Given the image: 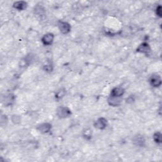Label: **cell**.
<instances>
[{
    "label": "cell",
    "instance_id": "obj_1",
    "mask_svg": "<svg viewBox=\"0 0 162 162\" xmlns=\"http://www.w3.org/2000/svg\"><path fill=\"white\" fill-rule=\"evenodd\" d=\"M72 115L71 110L68 107L61 106L57 110V115L60 118H66L69 117Z\"/></svg>",
    "mask_w": 162,
    "mask_h": 162
},
{
    "label": "cell",
    "instance_id": "obj_2",
    "mask_svg": "<svg viewBox=\"0 0 162 162\" xmlns=\"http://www.w3.org/2000/svg\"><path fill=\"white\" fill-rule=\"evenodd\" d=\"M58 27L60 32L63 34H67L70 32L71 26L68 22L64 21H60L58 22Z\"/></svg>",
    "mask_w": 162,
    "mask_h": 162
},
{
    "label": "cell",
    "instance_id": "obj_3",
    "mask_svg": "<svg viewBox=\"0 0 162 162\" xmlns=\"http://www.w3.org/2000/svg\"><path fill=\"white\" fill-rule=\"evenodd\" d=\"M108 124L107 120L105 118L100 117L94 122V126L100 130H104L106 128Z\"/></svg>",
    "mask_w": 162,
    "mask_h": 162
},
{
    "label": "cell",
    "instance_id": "obj_4",
    "mask_svg": "<svg viewBox=\"0 0 162 162\" xmlns=\"http://www.w3.org/2000/svg\"><path fill=\"white\" fill-rule=\"evenodd\" d=\"M150 83L153 87H158L161 85V77L158 74H153L150 78Z\"/></svg>",
    "mask_w": 162,
    "mask_h": 162
},
{
    "label": "cell",
    "instance_id": "obj_5",
    "mask_svg": "<svg viewBox=\"0 0 162 162\" xmlns=\"http://www.w3.org/2000/svg\"><path fill=\"white\" fill-rule=\"evenodd\" d=\"M54 39H55V36H54L53 34L47 33L43 36L41 39V41L44 45L50 46L53 44Z\"/></svg>",
    "mask_w": 162,
    "mask_h": 162
},
{
    "label": "cell",
    "instance_id": "obj_6",
    "mask_svg": "<svg viewBox=\"0 0 162 162\" xmlns=\"http://www.w3.org/2000/svg\"><path fill=\"white\" fill-rule=\"evenodd\" d=\"M136 52L147 55L151 52V47L147 43H143L137 48Z\"/></svg>",
    "mask_w": 162,
    "mask_h": 162
},
{
    "label": "cell",
    "instance_id": "obj_7",
    "mask_svg": "<svg viewBox=\"0 0 162 162\" xmlns=\"http://www.w3.org/2000/svg\"><path fill=\"white\" fill-rule=\"evenodd\" d=\"M125 92V90L122 87H114L112 91H111V94H110V96H113V97H117V98H122Z\"/></svg>",
    "mask_w": 162,
    "mask_h": 162
},
{
    "label": "cell",
    "instance_id": "obj_8",
    "mask_svg": "<svg viewBox=\"0 0 162 162\" xmlns=\"http://www.w3.org/2000/svg\"><path fill=\"white\" fill-rule=\"evenodd\" d=\"M145 139L143 136L141 134H137L132 139V142L134 144L137 146L143 147L145 144Z\"/></svg>",
    "mask_w": 162,
    "mask_h": 162
},
{
    "label": "cell",
    "instance_id": "obj_9",
    "mask_svg": "<svg viewBox=\"0 0 162 162\" xmlns=\"http://www.w3.org/2000/svg\"><path fill=\"white\" fill-rule=\"evenodd\" d=\"M52 126L51 124L48 122H45L43 124H40L37 126V129L43 134L48 133L51 129Z\"/></svg>",
    "mask_w": 162,
    "mask_h": 162
},
{
    "label": "cell",
    "instance_id": "obj_10",
    "mask_svg": "<svg viewBox=\"0 0 162 162\" xmlns=\"http://www.w3.org/2000/svg\"><path fill=\"white\" fill-rule=\"evenodd\" d=\"M108 103L112 106L117 107L121 104L122 99L121 98H117V97H113L110 96L109 98H108Z\"/></svg>",
    "mask_w": 162,
    "mask_h": 162
},
{
    "label": "cell",
    "instance_id": "obj_11",
    "mask_svg": "<svg viewBox=\"0 0 162 162\" xmlns=\"http://www.w3.org/2000/svg\"><path fill=\"white\" fill-rule=\"evenodd\" d=\"M15 95L13 94H8L7 95L5 96L3 99V103L5 106H10L15 101Z\"/></svg>",
    "mask_w": 162,
    "mask_h": 162
},
{
    "label": "cell",
    "instance_id": "obj_12",
    "mask_svg": "<svg viewBox=\"0 0 162 162\" xmlns=\"http://www.w3.org/2000/svg\"><path fill=\"white\" fill-rule=\"evenodd\" d=\"M13 6L14 8L19 11H21L25 10L27 7H28V3L23 1H19L13 3Z\"/></svg>",
    "mask_w": 162,
    "mask_h": 162
},
{
    "label": "cell",
    "instance_id": "obj_13",
    "mask_svg": "<svg viewBox=\"0 0 162 162\" xmlns=\"http://www.w3.org/2000/svg\"><path fill=\"white\" fill-rule=\"evenodd\" d=\"M66 94V90L64 88H61L60 89H58L56 93H55V99L57 101H60V100H62Z\"/></svg>",
    "mask_w": 162,
    "mask_h": 162
},
{
    "label": "cell",
    "instance_id": "obj_14",
    "mask_svg": "<svg viewBox=\"0 0 162 162\" xmlns=\"http://www.w3.org/2000/svg\"><path fill=\"white\" fill-rule=\"evenodd\" d=\"M92 130L89 128H87V129H86L83 130V138H85L87 140H89L92 138Z\"/></svg>",
    "mask_w": 162,
    "mask_h": 162
},
{
    "label": "cell",
    "instance_id": "obj_15",
    "mask_svg": "<svg viewBox=\"0 0 162 162\" xmlns=\"http://www.w3.org/2000/svg\"><path fill=\"white\" fill-rule=\"evenodd\" d=\"M161 139L162 135L160 132H156L153 135V139L156 144H161Z\"/></svg>",
    "mask_w": 162,
    "mask_h": 162
},
{
    "label": "cell",
    "instance_id": "obj_16",
    "mask_svg": "<svg viewBox=\"0 0 162 162\" xmlns=\"http://www.w3.org/2000/svg\"><path fill=\"white\" fill-rule=\"evenodd\" d=\"M11 122L15 124H19L21 122V118L19 115H13L11 118Z\"/></svg>",
    "mask_w": 162,
    "mask_h": 162
},
{
    "label": "cell",
    "instance_id": "obj_17",
    "mask_svg": "<svg viewBox=\"0 0 162 162\" xmlns=\"http://www.w3.org/2000/svg\"><path fill=\"white\" fill-rule=\"evenodd\" d=\"M43 69L46 72H51L53 71V66L51 63H47L43 66Z\"/></svg>",
    "mask_w": 162,
    "mask_h": 162
},
{
    "label": "cell",
    "instance_id": "obj_18",
    "mask_svg": "<svg viewBox=\"0 0 162 162\" xmlns=\"http://www.w3.org/2000/svg\"><path fill=\"white\" fill-rule=\"evenodd\" d=\"M8 117L6 115H2L1 117V126H6V124L8 123Z\"/></svg>",
    "mask_w": 162,
    "mask_h": 162
},
{
    "label": "cell",
    "instance_id": "obj_19",
    "mask_svg": "<svg viewBox=\"0 0 162 162\" xmlns=\"http://www.w3.org/2000/svg\"><path fill=\"white\" fill-rule=\"evenodd\" d=\"M156 14L158 17H161V5H158L156 8Z\"/></svg>",
    "mask_w": 162,
    "mask_h": 162
},
{
    "label": "cell",
    "instance_id": "obj_20",
    "mask_svg": "<svg viewBox=\"0 0 162 162\" xmlns=\"http://www.w3.org/2000/svg\"><path fill=\"white\" fill-rule=\"evenodd\" d=\"M134 101V98L133 96H130L127 98V99L126 100V102H127L128 103H132Z\"/></svg>",
    "mask_w": 162,
    "mask_h": 162
}]
</instances>
